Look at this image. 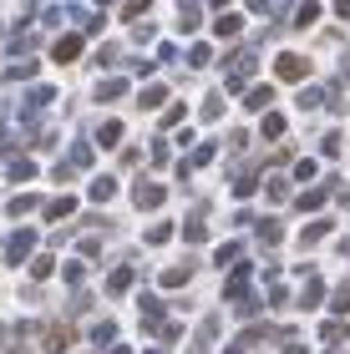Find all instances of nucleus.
<instances>
[{
  "label": "nucleus",
  "mask_w": 350,
  "mask_h": 354,
  "mask_svg": "<svg viewBox=\"0 0 350 354\" xmlns=\"http://www.w3.org/2000/svg\"><path fill=\"white\" fill-rule=\"evenodd\" d=\"M224 71H229V91H244L249 86V76H254V51H238L224 61Z\"/></svg>",
  "instance_id": "f257e3e1"
},
{
  "label": "nucleus",
  "mask_w": 350,
  "mask_h": 354,
  "mask_svg": "<svg viewBox=\"0 0 350 354\" xmlns=\"http://www.w3.org/2000/svg\"><path fill=\"white\" fill-rule=\"evenodd\" d=\"M163 319H168V304L157 299V294H142V329H163Z\"/></svg>",
  "instance_id": "f03ea898"
},
{
  "label": "nucleus",
  "mask_w": 350,
  "mask_h": 354,
  "mask_svg": "<svg viewBox=\"0 0 350 354\" xmlns=\"http://www.w3.org/2000/svg\"><path fill=\"white\" fill-rule=\"evenodd\" d=\"M163 198H168V187H163V183H152V177H142V183H137V192H132V203L142 207V213H148V207H157Z\"/></svg>",
  "instance_id": "7ed1b4c3"
},
{
  "label": "nucleus",
  "mask_w": 350,
  "mask_h": 354,
  "mask_svg": "<svg viewBox=\"0 0 350 354\" xmlns=\"http://www.w3.org/2000/svg\"><path fill=\"white\" fill-rule=\"evenodd\" d=\"M274 71H279V82H305V76H310V61H305V56H279Z\"/></svg>",
  "instance_id": "20e7f679"
},
{
  "label": "nucleus",
  "mask_w": 350,
  "mask_h": 354,
  "mask_svg": "<svg viewBox=\"0 0 350 354\" xmlns=\"http://www.w3.org/2000/svg\"><path fill=\"white\" fill-rule=\"evenodd\" d=\"M67 339H71L67 324H46V329H41V349H46V354H61V349H67Z\"/></svg>",
  "instance_id": "39448f33"
},
{
  "label": "nucleus",
  "mask_w": 350,
  "mask_h": 354,
  "mask_svg": "<svg viewBox=\"0 0 350 354\" xmlns=\"http://www.w3.org/2000/svg\"><path fill=\"white\" fill-rule=\"evenodd\" d=\"M218 36H224V41H238V30H244V15H218Z\"/></svg>",
  "instance_id": "423d86ee"
},
{
  "label": "nucleus",
  "mask_w": 350,
  "mask_h": 354,
  "mask_svg": "<svg viewBox=\"0 0 350 354\" xmlns=\"http://www.w3.org/2000/svg\"><path fill=\"white\" fill-rule=\"evenodd\" d=\"M30 243H36L30 233H15V238H10V248H6V259H10V263H21L26 253H30Z\"/></svg>",
  "instance_id": "0eeeda50"
},
{
  "label": "nucleus",
  "mask_w": 350,
  "mask_h": 354,
  "mask_svg": "<svg viewBox=\"0 0 350 354\" xmlns=\"http://www.w3.org/2000/svg\"><path fill=\"white\" fill-rule=\"evenodd\" d=\"M345 334H350V324H345V319H330V324H320V339H325V344H340Z\"/></svg>",
  "instance_id": "6e6552de"
},
{
  "label": "nucleus",
  "mask_w": 350,
  "mask_h": 354,
  "mask_svg": "<svg viewBox=\"0 0 350 354\" xmlns=\"http://www.w3.org/2000/svg\"><path fill=\"white\" fill-rule=\"evenodd\" d=\"M325 233H330V223H325V218H315V223H310V228H305V233H299V243H305V248H315V243H320V238H325Z\"/></svg>",
  "instance_id": "1a4fd4ad"
},
{
  "label": "nucleus",
  "mask_w": 350,
  "mask_h": 354,
  "mask_svg": "<svg viewBox=\"0 0 350 354\" xmlns=\"http://www.w3.org/2000/svg\"><path fill=\"white\" fill-rule=\"evenodd\" d=\"M198 15H203V10H198V0H178V21H183V30H193V26H198Z\"/></svg>",
  "instance_id": "9d476101"
},
{
  "label": "nucleus",
  "mask_w": 350,
  "mask_h": 354,
  "mask_svg": "<svg viewBox=\"0 0 350 354\" xmlns=\"http://www.w3.org/2000/svg\"><path fill=\"white\" fill-rule=\"evenodd\" d=\"M112 192H117V177H97V183H91V198L97 203H112Z\"/></svg>",
  "instance_id": "9b49d317"
},
{
  "label": "nucleus",
  "mask_w": 350,
  "mask_h": 354,
  "mask_svg": "<svg viewBox=\"0 0 350 354\" xmlns=\"http://www.w3.org/2000/svg\"><path fill=\"white\" fill-rule=\"evenodd\" d=\"M132 288V268H117L112 279H107V294H127Z\"/></svg>",
  "instance_id": "f8f14e48"
},
{
  "label": "nucleus",
  "mask_w": 350,
  "mask_h": 354,
  "mask_svg": "<svg viewBox=\"0 0 350 354\" xmlns=\"http://www.w3.org/2000/svg\"><path fill=\"white\" fill-rule=\"evenodd\" d=\"M315 15H320V0H310V6H299V10H295V26H299V30H310V26H315Z\"/></svg>",
  "instance_id": "ddd939ff"
},
{
  "label": "nucleus",
  "mask_w": 350,
  "mask_h": 354,
  "mask_svg": "<svg viewBox=\"0 0 350 354\" xmlns=\"http://www.w3.org/2000/svg\"><path fill=\"white\" fill-rule=\"evenodd\" d=\"M299 106H305V111H320V106H325V91H320V86H305V91H299Z\"/></svg>",
  "instance_id": "4468645a"
},
{
  "label": "nucleus",
  "mask_w": 350,
  "mask_h": 354,
  "mask_svg": "<svg viewBox=\"0 0 350 354\" xmlns=\"http://www.w3.org/2000/svg\"><path fill=\"white\" fill-rule=\"evenodd\" d=\"M76 56H82V41H76V36L56 41V61H76Z\"/></svg>",
  "instance_id": "2eb2a0df"
},
{
  "label": "nucleus",
  "mask_w": 350,
  "mask_h": 354,
  "mask_svg": "<svg viewBox=\"0 0 350 354\" xmlns=\"http://www.w3.org/2000/svg\"><path fill=\"white\" fill-rule=\"evenodd\" d=\"M218 117H224V96H203V122H218Z\"/></svg>",
  "instance_id": "dca6fc26"
},
{
  "label": "nucleus",
  "mask_w": 350,
  "mask_h": 354,
  "mask_svg": "<svg viewBox=\"0 0 350 354\" xmlns=\"http://www.w3.org/2000/svg\"><path fill=\"white\" fill-rule=\"evenodd\" d=\"M183 283H188V268H183V263L163 268V288H183Z\"/></svg>",
  "instance_id": "f3484780"
},
{
  "label": "nucleus",
  "mask_w": 350,
  "mask_h": 354,
  "mask_svg": "<svg viewBox=\"0 0 350 354\" xmlns=\"http://www.w3.org/2000/svg\"><path fill=\"white\" fill-rule=\"evenodd\" d=\"M325 299V283L320 279H310V288H305V294H299V304H305V309H315V304H320Z\"/></svg>",
  "instance_id": "a211bd4d"
},
{
  "label": "nucleus",
  "mask_w": 350,
  "mask_h": 354,
  "mask_svg": "<svg viewBox=\"0 0 350 354\" xmlns=\"http://www.w3.org/2000/svg\"><path fill=\"white\" fill-rule=\"evenodd\" d=\"M279 218H259V238H264V243H279Z\"/></svg>",
  "instance_id": "6ab92c4d"
},
{
  "label": "nucleus",
  "mask_w": 350,
  "mask_h": 354,
  "mask_svg": "<svg viewBox=\"0 0 350 354\" xmlns=\"http://www.w3.org/2000/svg\"><path fill=\"white\" fill-rule=\"evenodd\" d=\"M320 203H325V187H315V192H299V213H315Z\"/></svg>",
  "instance_id": "aec40b11"
},
{
  "label": "nucleus",
  "mask_w": 350,
  "mask_h": 354,
  "mask_svg": "<svg viewBox=\"0 0 350 354\" xmlns=\"http://www.w3.org/2000/svg\"><path fill=\"white\" fill-rule=\"evenodd\" d=\"M244 102H249L254 111H259V106H269V102H274V91H269V86H254V91L244 96Z\"/></svg>",
  "instance_id": "412c9836"
},
{
  "label": "nucleus",
  "mask_w": 350,
  "mask_h": 354,
  "mask_svg": "<svg viewBox=\"0 0 350 354\" xmlns=\"http://www.w3.org/2000/svg\"><path fill=\"white\" fill-rule=\"evenodd\" d=\"M264 192H269V203H284V192H290V183H284V177H269V183H264Z\"/></svg>",
  "instance_id": "4be33fe9"
},
{
  "label": "nucleus",
  "mask_w": 350,
  "mask_h": 354,
  "mask_svg": "<svg viewBox=\"0 0 350 354\" xmlns=\"http://www.w3.org/2000/svg\"><path fill=\"white\" fill-rule=\"evenodd\" d=\"M97 137H102V147H117V142H122V122H107Z\"/></svg>",
  "instance_id": "5701e85b"
},
{
  "label": "nucleus",
  "mask_w": 350,
  "mask_h": 354,
  "mask_svg": "<svg viewBox=\"0 0 350 354\" xmlns=\"http://www.w3.org/2000/svg\"><path fill=\"white\" fill-rule=\"evenodd\" d=\"M122 91H127V82H102V86H97V96H102V102H117Z\"/></svg>",
  "instance_id": "b1692460"
},
{
  "label": "nucleus",
  "mask_w": 350,
  "mask_h": 354,
  "mask_svg": "<svg viewBox=\"0 0 350 354\" xmlns=\"http://www.w3.org/2000/svg\"><path fill=\"white\" fill-rule=\"evenodd\" d=\"M163 102H168V91H163V86H148V91H142V106H148V111H152V106H163Z\"/></svg>",
  "instance_id": "393cba45"
},
{
  "label": "nucleus",
  "mask_w": 350,
  "mask_h": 354,
  "mask_svg": "<svg viewBox=\"0 0 350 354\" xmlns=\"http://www.w3.org/2000/svg\"><path fill=\"white\" fill-rule=\"evenodd\" d=\"M168 233H173V223H152V228H148V243H168Z\"/></svg>",
  "instance_id": "a878e982"
},
{
  "label": "nucleus",
  "mask_w": 350,
  "mask_h": 354,
  "mask_svg": "<svg viewBox=\"0 0 350 354\" xmlns=\"http://www.w3.org/2000/svg\"><path fill=\"white\" fill-rule=\"evenodd\" d=\"M71 162L76 167H91V147H87V142H76V147H71Z\"/></svg>",
  "instance_id": "bb28decb"
},
{
  "label": "nucleus",
  "mask_w": 350,
  "mask_h": 354,
  "mask_svg": "<svg viewBox=\"0 0 350 354\" xmlns=\"http://www.w3.org/2000/svg\"><path fill=\"white\" fill-rule=\"evenodd\" d=\"M71 207H76V203H71V198H56V203H51V207H46V218H67V213H71Z\"/></svg>",
  "instance_id": "cd10ccee"
},
{
  "label": "nucleus",
  "mask_w": 350,
  "mask_h": 354,
  "mask_svg": "<svg viewBox=\"0 0 350 354\" xmlns=\"http://www.w3.org/2000/svg\"><path fill=\"white\" fill-rule=\"evenodd\" d=\"M238 259H244V248H238V243H224V248H218V263H238Z\"/></svg>",
  "instance_id": "c85d7f7f"
},
{
  "label": "nucleus",
  "mask_w": 350,
  "mask_h": 354,
  "mask_svg": "<svg viewBox=\"0 0 350 354\" xmlns=\"http://www.w3.org/2000/svg\"><path fill=\"white\" fill-rule=\"evenodd\" d=\"M264 137H284V117H264Z\"/></svg>",
  "instance_id": "c756f323"
},
{
  "label": "nucleus",
  "mask_w": 350,
  "mask_h": 354,
  "mask_svg": "<svg viewBox=\"0 0 350 354\" xmlns=\"http://www.w3.org/2000/svg\"><path fill=\"white\" fill-rule=\"evenodd\" d=\"M142 10H148V0H127V6H122V15H127V21H137Z\"/></svg>",
  "instance_id": "7c9ffc66"
},
{
  "label": "nucleus",
  "mask_w": 350,
  "mask_h": 354,
  "mask_svg": "<svg viewBox=\"0 0 350 354\" xmlns=\"http://www.w3.org/2000/svg\"><path fill=\"white\" fill-rule=\"evenodd\" d=\"M91 339L107 344V339H117V329H112V324H97V329H91Z\"/></svg>",
  "instance_id": "2f4dec72"
},
{
  "label": "nucleus",
  "mask_w": 350,
  "mask_h": 354,
  "mask_svg": "<svg viewBox=\"0 0 350 354\" xmlns=\"http://www.w3.org/2000/svg\"><path fill=\"white\" fill-rule=\"evenodd\" d=\"M188 61H193V66H203V61H213V51H209V46H193V51H188Z\"/></svg>",
  "instance_id": "473e14b6"
},
{
  "label": "nucleus",
  "mask_w": 350,
  "mask_h": 354,
  "mask_svg": "<svg viewBox=\"0 0 350 354\" xmlns=\"http://www.w3.org/2000/svg\"><path fill=\"white\" fill-rule=\"evenodd\" d=\"M30 207H36V198H15V203H10V213H15V218H26Z\"/></svg>",
  "instance_id": "72a5a7b5"
},
{
  "label": "nucleus",
  "mask_w": 350,
  "mask_h": 354,
  "mask_svg": "<svg viewBox=\"0 0 350 354\" xmlns=\"http://www.w3.org/2000/svg\"><path fill=\"white\" fill-rule=\"evenodd\" d=\"M320 147H325V157H340V132H330V137L320 142Z\"/></svg>",
  "instance_id": "f704fd0d"
},
{
  "label": "nucleus",
  "mask_w": 350,
  "mask_h": 354,
  "mask_svg": "<svg viewBox=\"0 0 350 354\" xmlns=\"http://www.w3.org/2000/svg\"><path fill=\"white\" fill-rule=\"evenodd\" d=\"M345 309H350V283H345V288H335V314H345Z\"/></svg>",
  "instance_id": "c9c22d12"
},
{
  "label": "nucleus",
  "mask_w": 350,
  "mask_h": 354,
  "mask_svg": "<svg viewBox=\"0 0 350 354\" xmlns=\"http://www.w3.org/2000/svg\"><path fill=\"white\" fill-rule=\"evenodd\" d=\"M284 354H310V349H305V344H295V339H290V344H284Z\"/></svg>",
  "instance_id": "e433bc0d"
},
{
  "label": "nucleus",
  "mask_w": 350,
  "mask_h": 354,
  "mask_svg": "<svg viewBox=\"0 0 350 354\" xmlns=\"http://www.w3.org/2000/svg\"><path fill=\"white\" fill-rule=\"evenodd\" d=\"M335 15H345V21H350V0H335Z\"/></svg>",
  "instance_id": "4c0bfd02"
},
{
  "label": "nucleus",
  "mask_w": 350,
  "mask_h": 354,
  "mask_svg": "<svg viewBox=\"0 0 350 354\" xmlns=\"http://www.w3.org/2000/svg\"><path fill=\"white\" fill-rule=\"evenodd\" d=\"M244 349H249V344H244V339H238V344H229V349H224V354H244Z\"/></svg>",
  "instance_id": "58836bf2"
},
{
  "label": "nucleus",
  "mask_w": 350,
  "mask_h": 354,
  "mask_svg": "<svg viewBox=\"0 0 350 354\" xmlns=\"http://www.w3.org/2000/svg\"><path fill=\"white\" fill-rule=\"evenodd\" d=\"M112 354H132V349H122V344H117V349H112Z\"/></svg>",
  "instance_id": "ea45409f"
},
{
  "label": "nucleus",
  "mask_w": 350,
  "mask_h": 354,
  "mask_svg": "<svg viewBox=\"0 0 350 354\" xmlns=\"http://www.w3.org/2000/svg\"><path fill=\"white\" fill-rule=\"evenodd\" d=\"M340 198H345V207H350V192H340Z\"/></svg>",
  "instance_id": "a19ab883"
},
{
  "label": "nucleus",
  "mask_w": 350,
  "mask_h": 354,
  "mask_svg": "<svg viewBox=\"0 0 350 354\" xmlns=\"http://www.w3.org/2000/svg\"><path fill=\"white\" fill-rule=\"evenodd\" d=\"M152 354H163V349H152Z\"/></svg>",
  "instance_id": "79ce46f5"
}]
</instances>
